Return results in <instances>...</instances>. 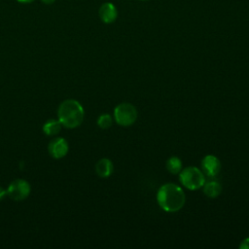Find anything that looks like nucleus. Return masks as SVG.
Here are the masks:
<instances>
[{
	"label": "nucleus",
	"instance_id": "1",
	"mask_svg": "<svg viewBox=\"0 0 249 249\" xmlns=\"http://www.w3.org/2000/svg\"><path fill=\"white\" fill-rule=\"evenodd\" d=\"M157 201L163 211L173 213L179 211L184 206L186 196L180 186L174 183H166L158 190Z\"/></svg>",
	"mask_w": 249,
	"mask_h": 249
},
{
	"label": "nucleus",
	"instance_id": "2",
	"mask_svg": "<svg viewBox=\"0 0 249 249\" xmlns=\"http://www.w3.org/2000/svg\"><path fill=\"white\" fill-rule=\"evenodd\" d=\"M84 117V107L76 99H65L58 106L57 118L66 128L78 127L83 123Z\"/></svg>",
	"mask_w": 249,
	"mask_h": 249
},
{
	"label": "nucleus",
	"instance_id": "3",
	"mask_svg": "<svg viewBox=\"0 0 249 249\" xmlns=\"http://www.w3.org/2000/svg\"><path fill=\"white\" fill-rule=\"evenodd\" d=\"M179 180L183 187L191 191L201 189L206 182L205 174L196 166H187L182 168L179 173Z\"/></svg>",
	"mask_w": 249,
	"mask_h": 249
},
{
	"label": "nucleus",
	"instance_id": "4",
	"mask_svg": "<svg viewBox=\"0 0 249 249\" xmlns=\"http://www.w3.org/2000/svg\"><path fill=\"white\" fill-rule=\"evenodd\" d=\"M114 119L122 126L132 125L137 120V110L130 103H120L114 109Z\"/></svg>",
	"mask_w": 249,
	"mask_h": 249
},
{
	"label": "nucleus",
	"instance_id": "5",
	"mask_svg": "<svg viewBox=\"0 0 249 249\" xmlns=\"http://www.w3.org/2000/svg\"><path fill=\"white\" fill-rule=\"evenodd\" d=\"M31 192L30 184L24 179L13 180L7 189V195L15 201H21L25 199Z\"/></svg>",
	"mask_w": 249,
	"mask_h": 249
},
{
	"label": "nucleus",
	"instance_id": "6",
	"mask_svg": "<svg viewBox=\"0 0 249 249\" xmlns=\"http://www.w3.org/2000/svg\"><path fill=\"white\" fill-rule=\"evenodd\" d=\"M48 151L52 158L55 160L62 159L67 155L69 151L68 142L63 137H55L50 141L48 145Z\"/></svg>",
	"mask_w": 249,
	"mask_h": 249
},
{
	"label": "nucleus",
	"instance_id": "7",
	"mask_svg": "<svg viewBox=\"0 0 249 249\" xmlns=\"http://www.w3.org/2000/svg\"><path fill=\"white\" fill-rule=\"evenodd\" d=\"M201 170L208 177H216L221 170L220 160L214 155H206L200 162Z\"/></svg>",
	"mask_w": 249,
	"mask_h": 249
},
{
	"label": "nucleus",
	"instance_id": "8",
	"mask_svg": "<svg viewBox=\"0 0 249 249\" xmlns=\"http://www.w3.org/2000/svg\"><path fill=\"white\" fill-rule=\"evenodd\" d=\"M98 16L102 22L113 23L118 18V9L112 2H105L98 9Z\"/></svg>",
	"mask_w": 249,
	"mask_h": 249
},
{
	"label": "nucleus",
	"instance_id": "9",
	"mask_svg": "<svg viewBox=\"0 0 249 249\" xmlns=\"http://www.w3.org/2000/svg\"><path fill=\"white\" fill-rule=\"evenodd\" d=\"M113 171H114V165L109 159H106V158L100 159L95 163V172L101 178L109 177L113 173Z\"/></svg>",
	"mask_w": 249,
	"mask_h": 249
},
{
	"label": "nucleus",
	"instance_id": "10",
	"mask_svg": "<svg viewBox=\"0 0 249 249\" xmlns=\"http://www.w3.org/2000/svg\"><path fill=\"white\" fill-rule=\"evenodd\" d=\"M202 189L206 196L210 198H215L220 196L222 192V185L216 180H210L204 183Z\"/></svg>",
	"mask_w": 249,
	"mask_h": 249
},
{
	"label": "nucleus",
	"instance_id": "11",
	"mask_svg": "<svg viewBox=\"0 0 249 249\" xmlns=\"http://www.w3.org/2000/svg\"><path fill=\"white\" fill-rule=\"evenodd\" d=\"M61 127L62 124L58 119H51L43 124V132L48 136H54L60 132Z\"/></svg>",
	"mask_w": 249,
	"mask_h": 249
},
{
	"label": "nucleus",
	"instance_id": "12",
	"mask_svg": "<svg viewBox=\"0 0 249 249\" xmlns=\"http://www.w3.org/2000/svg\"><path fill=\"white\" fill-rule=\"evenodd\" d=\"M166 169L168 172H170L171 174H179L180 171L182 170L183 166H182V160H180V158L176 157V156H172L170 157L167 160H166Z\"/></svg>",
	"mask_w": 249,
	"mask_h": 249
},
{
	"label": "nucleus",
	"instance_id": "13",
	"mask_svg": "<svg viewBox=\"0 0 249 249\" xmlns=\"http://www.w3.org/2000/svg\"><path fill=\"white\" fill-rule=\"evenodd\" d=\"M113 124V118L110 114H101L97 119V125L102 129H107Z\"/></svg>",
	"mask_w": 249,
	"mask_h": 249
},
{
	"label": "nucleus",
	"instance_id": "14",
	"mask_svg": "<svg viewBox=\"0 0 249 249\" xmlns=\"http://www.w3.org/2000/svg\"><path fill=\"white\" fill-rule=\"evenodd\" d=\"M239 248H240V249H249V237L244 238V239L240 242Z\"/></svg>",
	"mask_w": 249,
	"mask_h": 249
},
{
	"label": "nucleus",
	"instance_id": "15",
	"mask_svg": "<svg viewBox=\"0 0 249 249\" xmlns=\"http://www.w3.org/2000/svg\"><path fill=\"white\" fill-rule=\"evenodd\" d=\"M6 196H8V195H7V190L3 189V188L0 186V200L3 199Z\"/></svg>",
	"mask_w": 249,
	"mask_h": 249
},
{
	"label": "nucleus",
	"instance_id": "16",
	"mask_svg": "<svg viewBox=\"0 0 249 249\" xmlns=\"http://www.w3.org/2000/svg\"><path fill=\"white\" fill-rule=\"evenodd\" d=\"M42 3L46 4V5H52L53 3H54L56 0H40Z\"/></svg>",
	"mask_w": 249,
	"mask_h": 249
},
{
	"label": "nucleus",
	"instance_id": "17",
	"mask_svg": "<svg viewBox=\"0 0 249 249\" xmlns=\"http://www.w3.org/2000/svg\"><path fill=\"white\" fill-rule=\"evenodd\" d=\"M18 3H21V4H29V3H32L34 2L35 0H17Z\"/></svg>",
	"mask_w": 249,
	"mask_h": 249
},
{
	"label": "nucleus",
	"instance_id": "18",
	"mask_svg": "<svg viewBox=\"0 0 249 249\" xmlns=\"http://www.w3.org/2000/svg\"><path fill=\"white\" fill-rule=\"evenodd\" d=\"M139 1H149V0H139Z\"/></svg>",
	"mask_w": 249,
	"mask_h": 249
}]
</instances>
